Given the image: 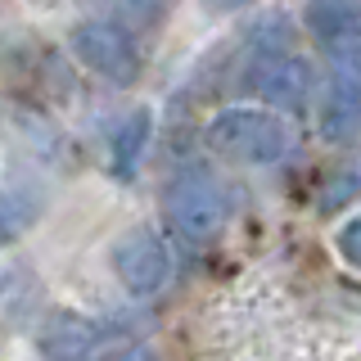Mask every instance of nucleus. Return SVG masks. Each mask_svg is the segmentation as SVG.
I'll list each match as a JSON object with an SVG mask.
<instances>
[{
  "mask_svg": "<svg viewBox=\"0 0 361 361\" xmlns=\"http://www.w3.org/2000/svg\"><path fill=\"white\" fill-rule=\"evenodd\" d=\"M208 145L231 163H248V167H267L280 163L293 145V131L285 118L267 109H221L208 122Z\"/></svg>",
  "mask_w": 361,
  "mask_h": 361,
  "instance_id": "obj_1",
  "label": "nucleus"
},
{
  "mask_svg": "<svg viewBox=\"0 0 361 361\" xmlns=\"http://www.w3.org/2000/svg\"><path fill=\"white\" fill-rule=\"evenodd\" d=\"M163 208H167V221H172L185 240H212L226 226L231 203H226V190L208 172L190 167V172H180L172 185H167Z\"/></svg>",
  "mask_w": 361,
  "mask_h": 361,
  "instance_id": "obj_2",
  "label": "nucleus"
},
{
  "mask_svg": "<svg viewBox=\"0 0 361 361\" xmlns=\"http://www.w3.org/2000/svg\"><path fill=\"white\" fill-rule=\"evenodd\" d=\"M113 276L122 280V289L135 298H149L172 280V248L163 244V235L149 226H131L118 244H113Z\"/></svg>",
  "mask_w": 361,
  "mask_h": 361,
  "instance_id": "obj_3",
  "label": "nucleus"
},
{
  "mask_svg": "<svg viewBox=\"0 0 361 361\" xmlns=\"http://www.w3.org/2000/svg\"><path fill=\"white\" fill-rule=\"evenodd\" d=\"M73 54L109 86H131L140 77V50H135L131 32L118 23H82L73 32Z\"/></svg>",
  "mask_w": 361,
  "mask_h": 361,
  "instance_id": "obj_4",
  "label": "nucleus"
},
{
  "mask_svg": "<svg viewBox=\"0 0 361 361\" xmlns=\"http://www.w3.org/2000/svg\"><path fill=\"white\" fill-rule=\"evenodd\" d=\"M361 131V45H338L330 63V86L321 99V135L334 145Z\"/></svg>",
  "mask_w": 361,
  "mask_h": 361,
  "instance_id": "obj_5",
  "label": "nucleus"
},
{
  "mask_svg": "<svg viewBox=\"0 0 361 361\" xmlns=\"http://www.w3.org/2000/svg\"><path fill=\"white\" fill-rule=\"evenodd\" d=\"M248 86H253L267 104L298 113L312 99L316 73H312L307 59H298V54H267V59H257V68L248 73Z\"/></svg>",
  "mask_w": 361,
  "mask_h": 361,
  "instance_id": "obj_6",
  "label": "nucleus"
},
{
  "mask_svg": "<svg viewBox=\"0 0 361 361\" xmlns=\"http://www.w3.org/2000/svg\"><path fill=\"white\" fill-rule=\"evenodd\" d=\"M99 338H104V325L99 321H90L82 312H54L41 325L37 348H41L45 361H90Z\"/></svg>",
  "mask_w": 361,
  "mask_h": 361,
  "instance_id": "obj_7",
  "label": "nucleus"
},
{
  "mask_svg": "<svg viewBox=\"0 0 361 361\" xmlns=\"http://www.w3.org/2000/svg\"><path fill=\"white\" fill-rule=\"evenodd\" d=\"M307 27L325 45H361V0H307Z\"/></svg>",
  "mask_w": 361,
  "mask_h": 361,
  "instance_id": "obj_8",
  "label": "nucleus"
},
{
  "mask_svg": "<svg viewBox=\"0 0 361 361\" xmlns=\"http://www.w3.org/2000/svg\"><path fill=\"white\" fill-rule=\"evenodd\" d=\"M149 131H154L149 109H135L118 127V135H113V172L122 180L135 176V167H140V158H145V145H149Z\"/></svg>",
  "mask_w": 361,
  "mask_h": 361,
  "instance_id": "obj_9",
  "label": "nucleus"
},
{
  "mask_svg": "<svg viewBox=\"0 0 361 361\" xmlns=\"http://www.w3.org/2000/svg\"><path fill=\"white\" fill-rule=\"evenodd\" d=\"M41 212V190H32L27 180H9L5 185V199H0V221H5V240L14 244Z\"/></svg>",
  "mask_w": 361,
  "mask_h": 361,
  "instance_id": "obj_10",
  "label": "nucleus"
},
{
  "mask_svg": "<svg viewBox=\"0 0 361 361\" xmlns=\"http://www.w3.org/2000/svg\"><path fill=\"white\" fill-rule=\"evenodd\" d=\"M334 248H338V257H343L348 267H357V271H361V212H357V217H348L343 226H338Z\"/></svg>",
  "mask_w": 361,
  "mask_h": 361,
  "instance_id": "obj_11",
  "label": "nucleus"
},
{
  "mask_svg": "<svg viewBox=\"0 0 361 361\" xmlns=\"http://www.w3.org/2000/svg\"><path fill=\"white\" fill-rule=\"evenodd\" d=\"M118 5V14L122 18H131V23H158V14H163V0H113Z\"/></svg>",
  "mask_w": 361,
  "mask_h": 361,
  "instance_id": "obj_12",
  "label": "nucleus"
},
{
  "mask_svg": "<svg viewBox=\"0 0 361 361\" xmlns=\"http://www.w3.org/2000/svg\"><path fill=\"white\" fill-rule=\"evenodd\" d=\"M90 361H149V348L145 343H122V348H109V353L90 357Z\"/></svg>",
  "mask_w": 361,
  "mask_h": 361,
  "instance_id": "obj_13",
  "label": "nucleus"
},
{
  "mask_svg": "<svg viewBox=\"0 0 361 361\" xmlns=\"http://www.w3.org/2000/svg\"><path fill=\"white\" fill-rule=\"evenodd\" d=\"M253 5V0H203V9H212V14H231V9H244Z\"/></svg>",
  "mask_w": 361,
  "mask_h": 361,
  "instance_id": "obj_14",
  "label": "nucleus"
}]
</instances>
